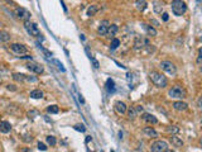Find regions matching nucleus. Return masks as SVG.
I'll return each instance as SVG.
<instances>
[{
  "mask_svg": "<svg viewBox=\"0 0 202 152\" xmlns=\"http://www.w3.org/2000/svg\"><path fill=\"white\" fill-rule=\"evenodd\" d=\"M151 151H153V152H169L168 143L166 141H155L151 147Z\"/></svg>",
  "mask_w": 202,
  "mask_h": 152,
  "instance_id": "5",
  "label": "nucleus"
},
{
  "mask_svg": "<svg viewBox=\"0 0 202 152\" xmlns=\"http://www.w3.org/2000/svg\"><path fill=\"white\" fill-rule=\"evenodd\" d=\"M25 67L29 70V71H32V72H34V74H42L44 71V68H43V66L42 65H39V64H37V62H34V61H29V62H27L25 64Z\"/></svg>",
  "mask_w": 202,
  "mask_h": 152,
  "instance_id": "9",
  "label": "nucleus"
},
{
  "mask_svg": "<svg viewBox=\"0 0 202 152\" xmlns=\"http://www.w3.org/2000/svg\"><path fill=\"white\" fill-rule=\"evenodd\" d=\"M159 66H161V68L164 71V72H167L168 75H176L177 74V68H176L174 64H172L171 61H162Z\"/></svg>",
  "mask_w": 202,
  "mask_h": 152,
  "instance_id": "6",
  "label": "nucleus"
},
{
  "mask_svg": "<svg viewBox=\"0 0 202 152\" xmlns=\"http://www.w3.org/2000/svg\"><path fill=\"white\" fill-rule=\"evenodd\" d=\"M171 8H172L173 14L177 15V17L183 15L186 13V10H187V5H186V3L183 2V0H173V2L171 3Z\"/></svg>",
  "mask_w": 202,
  "mask_h": 152,
  "instance_id": "2",
  "label": "nucleus"
},
{
  "mask_svg": "<svg viewBox=\"0 0 202 152\" xmlns=\"http://www.w3.org/2000/svg\"><path fill=\"white\" fill-rule=\"evenodd\" d=\"M142 119H143L144 122H147V123H151V124L158 123V119H157L153 114H151V113H143V114H142Z\"/></svg>",
  "mask_w": 202,
  "mask_h": 152,
  "instance_id": "14",
  "label": "nucleus"
},
{
  "mask_svg": "<svg viewBox=\"0 0 202 152\" xmlns=\"http://www.w3.org/2000/svg\"><path fill=\"white\" fill-rule=\"evenodd\" d=\"M25 76L27 75H24V74H18V72L13 74V79L15 81H25Z\"/></svg>",
  "mask_w": 202,
  "mask_h": 152,
  "instance_id": "28",
  "label": "nucleus"
},
{
  "mask_svg": "<svg viewBox=\"0 0 202 152\" xmlns=\"http://www.w3.org/2000/svg\"><path fill=\"white\" fill-rule=\"evenodd\" d=\"M187 108H188V105H187V103H185V101H174L173 103V109L174 110H177V111H185V110H187Z\"/></svg>",
  "mask_w": 202,
  "mask_h": 152,
  "instance_id": "16",
  "label": "nucleus"
},
{
  "mask_svg": "<svg viewBox=\"0 0 202 152\" xmlns=\"http://www.w3.org/2000/svg\"><path fill=\"white\" fill-rule=\"evenodd\" d=\"M151 23H153V24H154L155 27H158V25H159V23L157 22V20H155V19H152V20H151Z\"/></svg>",
  "mask_w": 202,
  "mask_h": 152,
  "instance_id": "36",
  "label": "nucleus"
},
{
  "mask_svg": "<svg viewBox=\"0 0 202 152\" xmlns=\"http://www.w3.org/2000/svg\"><path fill=\"white\" fill-rule=\"evenodd\" d=\"M119 46H120V41H119L118 38H114V39H112V42H111V46H110V47H111V49L118 48Z\"/></svg>",
  "mask_w": 202,
  "mask_h": 152,
  "instance_id": "31",
  "label": "nucleus"
},
{
  "mask_svg": "<svg viewBox=\"0 0 202 152\" xmlns=\"http://www.w3.org/2000/svg\"><path fill=\"white\" fill-rule=\"evenodd\" d=\"M147 46H149V41L147 38H144L143 36H136L134 39V49L135 51H139Z\"/></svg>",
  "mask_w": 202,
  "mask_h": 152,
  "instance_id": "7",
  "label": "nucleus"
},
{
  "mask_svg": "<svg viewBox=\"0 0 202 152\" xmlns=\"http://www.w3.org/2000/svg\"><path fill=\"white\" fill-rule=\"evenodd\" d=\"M147 6H148V4H147L145 0H136L135 2V8L139 10V12H144L147 9Z\"/></svg>",
  "mask_w": 202,
  "mask_h": 152,
  "instance_id": "20",
  "label": "nucleus"
},
{
  "mask_svg": "<svg viewBox=\"0 0 202 152\" xmlns=\"http://www.w3.org/2000/svg\"><path fill=\"white\" fill-rule=\"evenodd\" d=\"M167 131L169 132V133H178L179 132V128L178 127H176V126H169V127H167Z\"/></svg>",
  "mask_w": 202,
  "mask_h": 152,
  "instance_id": "30",
  "label": "nucleus"
},
{
  "mask_svg": "<svg viewBox=\"0 0 202 152\" xmlns=\"http://www.w3.org/2000/svg\"><path fill=\"white\" fill-rule=\"evenodd\" d=\"M114 108H115V111L118 114H125L126 113V110H128V107H126V104L124 103V101H116L115 103V105H114Z\"/></svg>",
  "mask_w": 202,
  "mask_h": 152,
  "instance_id": "11",
  "label": "nucleus"
},
{
  "mask_svg": "<svg viewBox=\"0 0 202 152\" xmlns=\"http://www.w3.org/2000/svg\"><path fill=\"white\" fill-rule=\"evenodd\" d=\"M38 150H42V151H47V146L42 142H38Z\"/></svg>",
  "mask_w": 202,
  "mask_h": 152,
  "instance_id": "33",
  "label": "nucleus"
},
{
  "mask_svg": "<svg viewBox=\"0 0 202 152\" xmlns=\"http://www.w3.org/2000/svg\"><path fill=\"white\" fill-rule=\"evenodd\" d=\"M153 9H154V12L158 13V14H161L163 12V4L161 2H158V0H155L154 2V5H153Z\"/></svg>",
  "mask_w": 202,
  "mask_h": 152,
  "instance_id": "23",
  "label": "nucleus"
},
{
  "mask_svg": "<svg viewBox=\"0 0 202 152\" xmlns=\"http://www.w3.org/2000/svg\"><path fill=\"white\" fill-rule=\"evenodd\" d=\"M97 10H99V8H97L96 5H91V6L87 9V15H89V17H93L95 14L97 13Z\"/></svg>",
  "mask_w": 202,
  "mask_h": 152,
  "instance_id": "25",
  "label": "nucleus"
},
{
  "mask_svg": "<svg viewBox=\"0 0 202 152\" xmlns=\"http://www.w3.org/2000/svg\"><path fill=\"white\" fill-rule=\"evenodd\" d=\"M6 88H8V90H12V91H17V88H15L14 85H10V84H9V85H8Z\"/></svg>",
  "mask_w": 202,
  "mask_h": 152,
  "instance_id": "34",
  "label": "nucleus"
},
{
  "mask_svg": "<svg viewBox=\"0 0 202 152\" xmlns=\"http://www.w3.org/2000/svg\"><path fill=\"white\" fill-rule=\"evenodd\" d=\"M144 28H145V30H147V33H148V36H151V37H155L157 36V30H155V28H153L152 25H148V24H142Z\"/></svg>",
  "mask_w": 202,
  "mask_h": 152,
  "instance_id": "22",
  "label": "nucleus"
},
{
  "mask_svg": "<svg viewBox=\"0 0 202 152\" xmlns=\"http://www.w3.org/2000/svg\"><path fill=\"white\" fill-rule=\"evenodd\" d=\"M109 25H110V22L109 20H102V22L100 23V25H99V28H97V33L100 34V36H106V32H108V28H109Z\"/></svg>",
  "mask_w": 202,
  "mask_h": 152,
  "instance_id": "12",
  "label": "nucleus"
},
{
  "mask_svg": "<svg viewBox=\"0 0 202 152\" xmlns=\"http://www.w3.org/2000/svg\"><path fill=\"white\" fill-rule=\"evenodd\" d=\"M73 128H75L76 131H78V132H85V131H86V128H85L82 124H76V126L73 127Z\"/></svg>",
  "mask_w": 202,
  "mask_h": 152,
  "instance_id": "32",
  "label": "nucleus"
},
{
  "mask_svg": "<svg viewBox=\"0 0 202 152\" xmlns=\"http://www.w3.org/2000/svg\"><path fill=\"white\" fill-rule=\"evenodd\" d=\"M24 28L27 30V33L29 36H33V37H39L40 36V30L38 28V25L33 22H30V20H25L24 22Z\"/></svg>",
  "mask_w": 202,
  "mask_h": 152,
  "instance_id": "3",
  "label": "nucleus"
},
{
  "mask_svg": "<svg viewBox=\"0 0 202 152\" xmlns=\"http://www.w3.org/2000/svg\"><path fill=\"white\" fill-rule=\"evenodd\" d=\"M168 95L173 99H183V98H186V90L182 86L176 85L168 91Z\"/></svg>",
  "mask_w": 202,
  "mask_h": 152,
  "instance_id": "4",
  "label": "nucleus"
},
{
  "mask_svg": "<svg viewBox=\"0 0 202 152\" xmlns=\"http://www.w3.org/2000/svg\"><path fill=\"white\" fill-rule=\"evenodd\" d=\"M10 48H12V51L14 53H17L19 56H23L28 52V48L24 45H20V43H12L10 45Z\"/></svg>",
  "mask_w": 202,
  "mask_h": 152,
  "instance_id": "10",
  "label": "nucleus"
},
{
  "mask_svg": "<svg viewBox=\"0 0 202 152\" xmlns=\"http://www.w3.org/2000/svg\"><path fill=\"white\" fill-rule=\"evenodd\" d=\"M162 18H163V20H164V22H167V20L169 19V17H168V14H167V13H163Z\"/></svg>",
  "mask_w": 202,
  "mask_h": 152,
  "instance_id": "35",
  "label": "nucleus"
},
{
  "mask_svg": "<svg viewBox=\"0 0 202 152\" xmlns=\"http://www.w3.org/2000/svg\"><path fill=\"white\" fill-rule=\"evenodd\" d=\"M143 133L147 134L148 137H151V138H158V132L153 127H145V128H143Z\"/></svg>",
  "mask_w": 202,
  "mask_h": 152,
  "instance_id": "15",
  "label": "nucleus"
},
{
  "mask_svg": "<svg viewBox=\"0 0 202 152\" xmlns=\"http://www.w3.org/2000/svg\"><path fill=\"white\" fill-rule=\"evenodd\" d=\"M0 27H2V23H0Z\"/></svg>",
  "mask_w": 202,
  "mask_h": 152,
  "instance_id": "37",
  "label": "nucleus"
},
{
  "mask_svg": "<svg viewBox=\"0 0 202 152\" xmlns=\"http://www.w3.org/2000/svg\"><path fill=\"white\" fill-rule=\"evenodd\" d=\"M29 96H30L32 99H42V98H43V91L39 90V89L32 90L30 94H29Z\"/></svg>",
  "mask_w": 202,
  "mask_h": 152,
  "instance_id": "21",
  "label": "nucleus"
},
{
  "mask_svg": "<svg viewBox=\"0 0 202 152\" xmlns=\"http://www.w3.org/2000/svg\"><path fill=\"white\" fill-rule=\"evenodd\" d=\"M47 143L51 145V146H56V145H57V139H56V137L48 136V137H47Z\"/></svg>",
  "mask_w": 202,
  "mask_h": 152,
  "instance_id": "29",
  "label": "nucleus"
},
{
  "mask_svg": "<svg viewBox=\"0 0 202 152\" xmlns=\"http://www.w3.org/2000/svg\"><path fill=\"white\" fill-rule=\"evenodd\" d=\"M10 131H12V124H10L9 122H6V120L0 122V132H2V133H9Z\"/></svg>",
  "mask_w": 202,
  "mask_h": 152,
  "instance_id": "18",
  "label": "nucleus"
},
{
  "mask_svg": "<svg viewBox=\"0 0 202 152\" xmlns=\"http://www.w3.org/2000/svg\"><path fill=\"white\" fill-rule=\"evenodd\" d=\"M10 41V34L5 30H0V42H8Z\"/></svg>",
  "mask_w": 202,
  "mask_h": 152,
  "instance_id": "24",
  "label": "nucleus"
},
{
  "mask_svg": "<svg viewBox=\"0 0 202 152\" xmlns=\"http://www.w3.org/2000/svg\"><path fill=\"white\" fill-rule=\"evenodd\" d=\"M118 30H119L118 25H116V24H110V25H109V28H108V32H106V36H109V37H114L116 33H118Z\"/></svg>",
  "mask_w": 202,
  "mask_h": 152,
  "instance_id": "19",
  "label": "nucleus"
},
{
  "mask_svg": "<svg viewBox=\"0 0 202 152\" xmlns=\"http://www.w3.org/2000/svg\"><path fill=\"white\" fill-rule=\"evenodd\" d=\"M149 77H151V80H152V83H153L155 86H158V88H166V86L168 85L167 77H166L164 75H162V74L157 72V71H152V72L149 74Z\"/></svg>",
  "mask_w": 202,
  "mask_h": 152,
  "instance_id": "1",
  "label": "nucleus"
},
{
  "mask_svg": "<svg viewBox=\"0 0 202 152\" xmlns=\"http://www.w3.org/2000/svg\"><path fill=\"white\" fill-rule=\"evenodd\" d=\"M14 15L18 18V19H20V20H23V22H25V20H29L30 19V12H28L27 9H24V8H17L15 10H14Z\"/></svg>",
  "mask_w": 202,
  "mask_h": 152,
  "instance_id": "8",
  "label": "nucleus"
},
{
  "mask_svg": "<svg viewBox=\"0 0 202 152\" xmlns=\"http://www.w3.org/2000/svg\"><path fill=\"white\" fill-rule=\"evenodd\" d=\"M47 111H48V113H51V114H57L59 111V108L57 105H49L47 108Z\"/></svg>",
  "mask_w": 202,
  "mask_h": 152,
  "instance_id": "27",
  "label": "nucleus"
},
{
  "mask_svg": "<svg viewBox=\"0 0 202 152\" xmlns=\"http://www.w3.org/2000/svg\"><path fill=\"white\" fill-rule=\"evenodd\" d=\"M106 88H108V90L110 91V93H112V91L115 90V83L111 79H109L108 81H106Z\"/></svg>",
  "mask_w": 202,
  "mask_h": 152,
  "instance_id": "26",
  "label": "nucleus"
},
{
  "mask_svg": "<svg viewBox=\"0 0 202 152\" xmlns=\"http://www.w3.org/2000/svg\"><path fill=\"white\" fill-rule=\"evenodd\" d=\"M139 113H143V108L142 107H139V105H138V107H131L129 109V111H128V115H129L130 119H133V118H135Z\"/></svg>",
  "mask_w": 202,
  "mask_h": 152,
  "instance_id": "13",
  "label": "nucleus"
},
{
  "mask_svg": "<svg viewBox=\"0 0 202 152\" xmlns=\"http://www.w3.org/2000/svg\"><path fill=\"white\" fill-rule=\"evenodd\" d=\"M169 141H171V143L173 145V147H177V148H181L183 146V141L179 137H177V136H171L169 137Z\"/></svg>",
  "mask_w": 202,
  "mask_h": 152,
  "instance_id": "17",
  "label": "nucleus"
}]
</instances>
